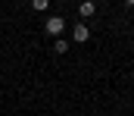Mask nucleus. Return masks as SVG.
<instances>
[{"label":"nucleus","mask_w":134,"mask_h":116,"mask_svg":"<svg viewBox=\"0 0 134 116\" xmlns=\"http://www.w3.org/2000/svg\"><path fill=\"white\" fill-rule=\"evenodd\" d=\"M44 28H47L50 35H56V38H59V35H63V28H66V19H63V16H50V19L44 22Z\"/></svg>","instance_id":"obj_1"},{"label":"nucleus","mask_w":134,"mask_h":116,"mask_svg":"<svg viewBox=\"0 0 134 116\" xmlns=\"http://www.w3.org/2000/svg\"><path fill=\"white\" fill-rule=\"evenodd\" d=\"M72 38H75V41H81V44H84V41L91 38V28H87V25L81 22V25H75V32H72Z\"/></svg>","instance_id":"obj_2"},{"label":"nucleus","mask_w":134,"mask_h":116,"mask_svg":"<svg viewBox=\"0 0 134 116\" xmlns=\"http://www.w3.org/2000/svg\"><path fill=\"white\" fill-rule=\"evenodd\" d=\"M78 13H81V19H87V16H94V13H97V6L87 0V3H81V6H78Z\"/></svg>","instance_id":"obj_3"},{"label":"nucleus","mask_w":134,"mask_h":116,"mask_svg":"<svg viewBox=\"0 0 134 116\" xmlns=\"http://www.w3.org/2000/svg\"><path fill=\"white\" fill-rule=\"evenodd\" d=\"M53 50H56V53H66V50H69V44H66L63 38H56V44H53Z\"/></svg>","instance_id":"obj_4"}]
</instances>
